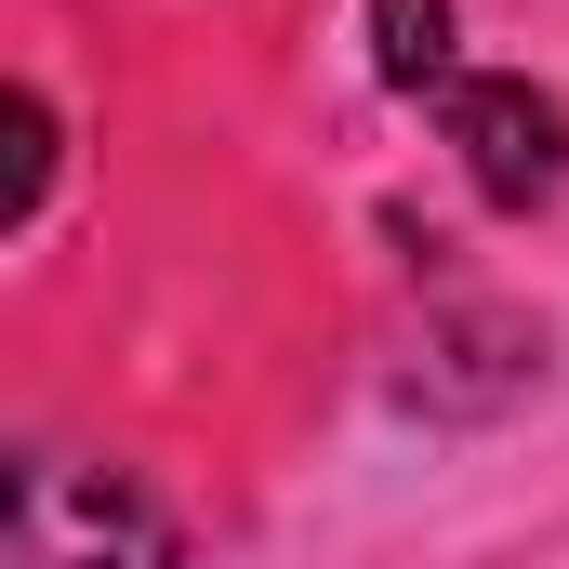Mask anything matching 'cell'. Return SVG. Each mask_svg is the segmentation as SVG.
<instances>
[{
  "label": "cell",
  "mask_w": 569,
  "mask_h": 569,
  "mask_svg": "<svg viewBox=\"0 0 569 569\" xmlns=\"http://www.w3.org/2000/svg\"><path fill=\"white\" fill-rule=\"evenodd\" d=\"M385 67H398V93H425L437 120H450V146L477 159V186H490L503 212H530V199L569 172V120L530 93V80L450 67V13H437V0H385Z\"/></svg>",
  "instance_id": "6da1fadb"
},
{
  "label": "cell",
  "mask_w": 569,
  "mask_h": 569,
  "mask_svg": "<svg viewBox=\"0 0 569 569\" xmlns=\"http://www.w3.org/2000/svg\"><path fill=\"white\" fill-rule=\"evenodd\" d=\"M0 569H172V517L146 503L120 463L27 450V463H13V530H0Z\"/></svg>",
  "instance_id": "7a4b0ae2"
},
{
  "label": "cell",
  "mask_w": 569,
  "mask_h": 569,
  "mask_svg": "<svg viewBox=\"0 0 569 569\" xmlns=\"http://www.w3.org/2000/svg\"><path fill=\"white\" fill-rule=\"evenodd\" d=\"M40 186H53V107H40V93H13V226L40 212Z\"/></svg>",
  "instance_id": "3957f363"
}]
</instances>
